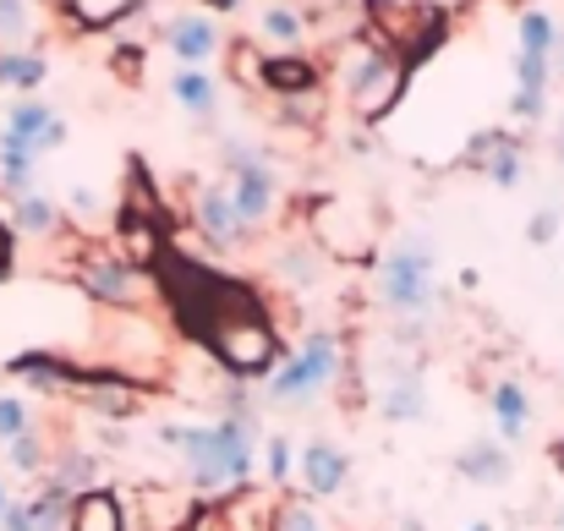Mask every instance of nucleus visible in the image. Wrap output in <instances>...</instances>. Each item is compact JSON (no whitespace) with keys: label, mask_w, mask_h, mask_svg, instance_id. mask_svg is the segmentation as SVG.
I'll use <instances>...</instances> for the list:
<instances>
[{"label":"nucleus","mask_w":564,"mask_h":531,"mask_svg":"<svg viewBox=\"0 0 564 531\" xmlns=\"http://www.w3.org/2000/svg\"><path fill=\"white\" fill-rule=\"evenodd\" d=\"M44 77H50V61H44V55H33V50H6V55H0V88L33 94Z\"/></svg>","instance_id":"nucleus-24"},{"label":"nucleus","mask_w":564,"mask_h":531,"mask_svg":"<svg viewBox=\"0 0 564 531\" xmlns=\"http://www.w3.org/2000/svg\"><path fill=\"white\" fill-rule=\"evenodd\" d=\"M340 55H346V94H351L357 116L362 121H383L405 99V83H411L416 66L394 44H362V39H351Z\"/></svg>","instance_id":"nucleus-5"},{"label":"nucleus","mask_w":564,"mask_h":531,"mask_svg":"<svg viewBox=\"0 0 564 531\" xmlns=\"http://www.w3.org/2000/svg\"><path fill=\"white\" fill-rule=\"evenodd\" d=\"M554 154L564 160V121H560V138H554Z\"/></svg>","instance_id":"nucleus-42"},{"label":"nucleus","mask_w":564,"mask_h":531,"mask_svg":"<svg viewBox=\"0 0 564 531\" xmlns=\"http://www.w3.org/2000/svg\"><path fill=\"white\" fill-rule=\"evenodd\" d=\"M165 50L176 55V66H208L225 50V33L208 11H182L165 22Z\"/></svg>","instance_id":"nucleus-14"},{"label":"nucleus","mask_w":564,"mask_h":531,"mask_svg":"<svg viewBox=\"0 0 564 531\" xmlns=\"http://www.w3.org/2000/svg\"><path fill=\"white\" fill-rule=\"evenodd\" d=\"M258 33H263L269 44H285V50H296V44L307 39V11H296V6L274 0V6H263V11H258Z\"/></svg>","instance_id":"nucleus-23"},{"label":"nucleus","mask_w":564,"mask_h":531,"mask_svg":"<svg viewBox=\"0 0 564 531\" xmlns=\"http://www.w3.org/2000/svg\"><path fill=\"white\" fill-rule=\"evenodd\" d=\"M554 22H549V11H521V22H516V50H532V55H549L554 50Z\"/></svg>","instance_id":"nucleus-29"},{"label":"nucleus","mask_w":564,"mask_h":531,"mask_svg":"<svg viewBox=\"0 0 564 531\" xmlns=\"http://www.w3.org/2000/svg\"><path fill=\"white\" fill-rule=\"evenodd\" d=\"M121 510H127V531H187L203 516V505L187 488H160V483L121 494Z\"/></svg>","instance_id":"nucleus-9"},{"label":"nucleus","mask_w":564,"mask_h":531,"mask_svg":"<svg viewBox=\"0 0 564 531\" xmlns=\"http://www.w3.org/2000/svg\"><path fill=\"white\" fill-rule=\"evenodd\" d=\"M368 6H373V11H383V6H394V0H368Z\"/></svg>","instance_id":"nucleus-45"},{"label":"nucleus","mask_w":564,"mask_h":531,"mask_svg":"<svg viewBox=\"0 0 564 531\" xmlns=\"http://www.w3.org/2000/svg\"><path fill=\"white\" fill-rule=\"evenodd\" d=\"M22 433H33V405L17 400V394H0V438L11 444V438H22Z\"/></svg>","instance_id":"nucleus-32"},{"label":"nucleus","mask_w":564,"mask_h":531,"mask_svg":"<svg viewBox=\"0 0 564 531\" xmlns=\"http://www.w3.org/2000/svg\"><path fill=\"white\" fill-rule=\"evenodd\" d=\"M72 280H77L94 302L121 307V313H149V307L160 302L154 269H138V263H127L121 252H88V258H77V263H72Z\"/></svg>","instance_id":"nucleus-7"},{"label":"nucleus","mask_w":564,"mask_h":531,"mask_svg":"<svg viewBox=\"0 0 564 531\" xmlns=\"http://www.w3.org/2000/svg\"><path fill=\"white\" fill-rule=\"evenodd\" d=\"M6 510H11V499H6V488H0V516H6Z\"/></svg>","instance_id":"nucleus-43"},{"label":"nucleus","mask_w":564,"mask_h":531,"mask_svg":"<svg viewBox=\"0 0 564 531\" xmlns=\"http://www.w3.org/2000/svg\"><path fill=\"white\" fill-rule=\"evenodd\" d=\"M55 225H61V208H55L50 197H39V192L17 197V208H11V230H22V236H55Z\"/></svg>","instance_id":"nucleus-25"},{"label":"nucleus","mask_w":564,"mask_h":531,"mask_svg":"<svg viewBox=\"0 0 564 531\" xmlns=\"http://www.w3.org/2000/svg\"><path fill=\"white\" fill-rule=\"evenodd\" d=\"M28 527L33 531H66L72 527V499L61 494V488H39L33 499H28Z\"/></svg>","instance_id":"nucleus-26"},{"label":"nucleus","mask_w":564,"mask_h":531,"mask_svg":"<svg viewBox=\"0 0 564 531\" xmlns=\"http://www.w3.org/2000/svg\"><path fill=\"white\" fill-rule=\"evenodd\" d=\"M554 531H564V505H560V521H554Z\"/></svg>","instance_id":"nucleus-46"},{"label":"nucleus","mask_w":564,"mask_h":531,"mask_svg":"<svg viewBox=\"0 0 564 531\" xmlns=\"http://www.w3.org/2000/svg\"><path fill=\"white\" fill-rule=\"evenodd\" d=\"M252 77L274 94V99H318V88H324V66H318V55H296V50H285V55H258V66H252Z\"/></svg>","instance_id":"nucleus-11"},{"label":"nucleus","mask_w":564,"mask_h":531,"mask_svg":"<svg viewBox=\"0 0 564 531\" xmlns=\"http://www.w3.org/2000/svg\"><path fill=\"white\" fill-rule=\"evenodd\" d=\"M466 531H494V527H488V521H471V527H466Z\"/></svg>","instance_id":"nucleus-44"},{"label":"nucleus","mask_w":564,"mask_h":531,"mask_svg":"<svg viewBox=\"0 0 564 531\" xmlns=\"http://www.w3.org/2000/svg\"><path fill=\"white\" fill-rule=\"evenodd\" d=\"M488 405H494V427H499V444H505V449L521 444V438L532 433L538 405H532V389H527L516 372H505V378L488 389Z\"/></svg>","instance_id":"nucleus-15"},{"label":"nucleus","mask_w":564,"mask_h":531,"mask_svg":"<svg viewBox=\"0 0 564 531\" xmlns=\"http://www.w3.org/2000/svg\"><path fill=\"white\" fill-rule=\"evenodd\" d=\"M549 72L564 77V33H554V50H549Z\"/></svg>","instance_id":"nucleus-38"},{"label":"nucleus","mask_w":564,"mask_h":531,"mask_svg":"<svg viewBox=\"0 0 564 531\" xmlns=\"http://www.w3.org/2000/svg\"><path fill=\"white\" fill-rule=\"evenodd\" d=\"M203 11L214 17V11H241V0H203Z\"/></svg>","instance_id":"nucleus-39"},{"label":"nucleus","mask_w":564,"mask_h":531,"mask_svg":"<svg viewBox=\"0 0 564 531\" xmlns=\"http://www.w3.org/2000/svg\"><path fill=\"white\" fill-rule=\"evenodd\" d=\"M466 165L482 171L494 186H521V171H527V160H521V138L505 132V127H488V132H477V138L466 143Z\"/></svg>","instance_id":"nucleus-13"},{"label":"nucleus","mask_w":564,"mask_h":531,"mask_svg":"<svg viewBox=\"0 0 564 531\" xmlns=\"http://www.w3.org/2000/svg\"><path fill=\"white\" fill-rule=\"evenodd\" d=\"M6 460H11L22 477H39V472L50 466V455H44V438H39V433H22V438H11V444H6Z\"/></svg>","instance_id":"nucleus-31"},{"label":"nucleus","mask_w":564,"mask_h":531,"mask_svg":"<svg viewBox=\"0 0 564 531\" xmlns=\"http://www.w3.org/2000/svg\"><path fill=\"white\" fill-rule=\"evenodd\" d=\"M274 510H280V494L274 488H236L225 505H219V531H274Z\"/></svg>","instance_id":"nucleus-17"},{"label":"nucleus","mask_w":564,"mask_h":531,"mask_svg":"<svg viewBox=\"0 0 564 531\" xmlns=\"http://www.w3.org/2000/svg\"><path fill=\"white\" fill-rule=\"evenodd\" d=\"M258 460H263L269 488H274V494H285V488H291V472H296V444H291L285 433H269V438H263V449H258Z\"/></svg>","instance_id":"nucleus-27"},{"label":"nucleus","mask_w":564,"mask_h":531,"mask_svg":"<svg viewBox=\"0 0 564 531\" xmlns=\"http://www.w3.org/2000/svg\"><path fill=\"white\" fill-rule=\"evenodd\" d=\"M378 416H383V422H400V427L427 416V383H422V372H416L411 361L383 378V389H378Z\"/></svg>","instance_id":"nucleus-16"},{"label":"nucleus","mask_w":564,"mask_h":531,"mask_svg":"<svg viewBox=\"0 0 564 531\" xmlns=\"http://www.w3.org/2000/svg\"><path fill=\"white\" fill-rule=\"evenodd\" d=\"M346 361H351V351H346L340 335L313 329V335L302 340V351L285 356V361L274 367V378H269V405H280V411H302V405H313L324 389L340 383Z\"/></svg>","instance_id":"nucleus-4"},{"label":"nucleus","mask_w":564,"mask_h":531,"mask_svg":"<svg viewBox=\"0 0 564 531\" xmlns=\"http://www.w3.org/2000/svg\"><path fill=\"white\" fill-rule=\"evenodd\" d=\"M296 472H302L307 499H340L346 483H351V455H346L335 438H313V444H302Z\"/></svg>","instance_id":"nucleus-12"},{"label":"nucleus","mask_w":564,"mask_h":531,"mask_svg":"<svg viewBox=\"0 0 564 531\" xmlns=\"http://www.w3.org/2000/svg\"><path fill=\"white\" fill-rule=\"evenodd\" d=\"M455 477H466L477 488H505L510 483V449L499 438H477L455 455Z\"/></svg>","instance_id":"nucleus-18"},{"label":"nucleus","mask_w":564,"mask_h":531,"mask_svg":"<svg viewBox=\"0 0 564 531\" xmlns=\"http://www.w3.org/2000/svg\"><path fill=\"white\" fill-rule=\"evenodd\" d=\"M160 449H171L187 472V488L197 505H225L236 488L252 483L258 472V449H263V427L252 405H230L219 411V422H160Z\"/></svg>","instance_id":"nucleus-1"},{"label":"nucleus","mask_w":564,"mask_h":531,"mask_svg":"<svg viewBox=\"0 0 564 531\" xmlns=\"http://www.w3.org/2000/svg\"><path fill=\"white\" fill-rule=\"evenodd\" d=\"M0 531H33L28 527V505H11V510L0 516Z\"/></svg>","instance_id":"nucleus-36"},{"label":"nucleus","mask_w":564,"mask_h":531,"mask_svg":"<svg viewBox=\"0 0 564 531\" xmlns=\"http://www.w3.org/2000/svg\"><path fill=\"white\" fill-rule=\"evenodd\" d=\"M510 116H516V121H543V116H549V94H521V88H516Z\"/></svg>","instance_id":"nucleus-35"},{"label":"nucleus","mask_w":564,"mask_h":531,"mask_svg":"<svg viewBox=\"0 0 564 531\" xmlns=\"http://www.w3.org/2000/svg\"><path fill=\"white\" fill-rule=\"evenodd\" d=\"M378 302L400 318H427L444 313V291H438V269H433V247L422 236H400L383 258H378Z\"/></svg>","instance_id":"nucleus-3"},{"label":"nucleus","mask_w":564,"mask_h":531,"mask_svg":"<svg viewBox=\"0 0 564 531\" xmlns=\"http://www.w3.org/2000/svg\"><path fill=\"white\" fill-rule=\"evenodd\" d=\"M154 280H160V302L171 307L176 329H182L187 340H197V346H208V340H214L219 329H230V324L269 318L263 296H258L247 280H236V274H225V269H208V263H197V258L176 252V247L160 252Z\"/></svg>","instance_id":"nucleus-2"},{"label":"nucleus","mask_w":564,"mask_h":531,"mask_svg":"<svg viewBox=\"0 0 564 531\" xmlns=\"http://www.w3.org/2000/svg\"><path fill=\"white\" fill-rule=\"evenodd\" d=\"M554 466H560V472H564V438H560V444H554Z\"/></svg>","instance_id":"nucleus-40"},{"label":"nucleus","mask_w":564,"mask_h":531,"mask_svg":"<svg viewBox=\"0 0 564 531\" xmlns=\"http://www.w3.org/2000/svg\"><path fill=\"white\" fill-rule=\"evenodd\" d=\"M33 17H28V0H0V39H28Z\"/></svg>","instance_id":"nucleus-33"},{"label":"nucleus","mask_w":564,"mask_h":531,"mask_svg":"<svg viewBox=\"0 0 564 531\" xmlns=\"http://www.w3.org/2000/svg\"><path fill=\"white\" fill-rule=\"evenodd\" d=\"M313 269H318V252H313V247H285L280 263H274V274H280L285 285H313V280H318Z\"/></svg>","instance_id":"nucleus-30"},{"label":"nucleus","mask_w":564,"mask_h":531,"mask_svg":"<svg viewBox=\"0 0 564 531\" xmlns=\"http://www.w3.org/2000/svg\"><path fill=\"white\" fill-rule=\"evenodd\" d=\"M203 351L214 356L236 383H269L274 378V367L285 361V346H280V329L269 324V318H247V324H230V329H219Z\"/></svg>","instance_id":"nucleus-8"},{"label":"nucleus","mask_w":564,"mask_h":531,"mask_svg":"<svg viewBox=\"0 0 564 531\" xmlns=\"http://www.w3.org/2000/svg\"><path fill=\"white\" fill-rule=\"evenodd\" d=\"M192 230L203 236V247L208 252H236L252 230L236 219V208H230V192L219 186V181H203L197 192H192Z\"/></svg>","instance_id":"nucleus-10"},{"label":"nucleus","mask_w":564,"mask_h":531,"mask_svg":"<svg viewBox=\"0 0 564 531\" xmlns=\"http://www.w3.org/2000/svg\"><path fill=\"white\" fill-rule=\"evenodd\" d=\"M187 531H219V527H208V521H203V516H197V521H192Z\"/></svg>","instance_id":"nucleus-41"},{"label":"nucleus","mask_w":564,"mask_h":531,"mask_svg":"<svg viewBox=\"0 0 564 531\" xmlns=\"http://www.w3.org/2000/svg\"><path fill=\"white\" fill-rule=\"evenodd\" d=\"M66 531H127V510L116 488H94L83 499H72V527Z\"/></svg>","instance_id":"nucleus-21"},{"label":"nucleus","mask_w":564,"mask_h":531,"mask_svg":"<svg viewBox=\"0 0 564 531\" xmlns=\"http://www.w3.org/2000/svg\"><path fill=\"white\" fill-rule=\"evenodd\" d=\"M219 160H225V171H230V208H236V219L252 230V225H269L274 219V208H280V176H274V160L263 154V149H252V143H241V138H225L219 143Z\"/></svg>","instance_id":"nucleus-6"},{"label":"nucleus","mask_w":564,"mask_h":531,"mask_svg":"<svg viewBox=\"0 0 564 531\" xmlns=\"http://www.w3.org/2000/svg\"><path fill=\"white\" fill-rule=\"evenodd\" d=\"M72 208H77V214H94V208H99V197H94L88 186H72Z\"/></svg>","instance_id":"nucleus-37"},{"label":"nucleus","mask_w":564,"mask_h":531,"mask_svg":"<svg viewBox=\"0 0 564 531\" xmlns=\"http://www.w3.org/2000/svg\"><path fill=\"white\" fill-rule=\"evenodd\" d=\"M44 472H50V488H61L66 499H83V494L99 488V455L94 449H61Z\"/></svg>","instance_id":"nucleus-20"},{"label":"nucleus","mask_w":564,"mask_h":531,"mask_svg":"<svg viewBox=\"0 0 564 531\" xmlns=\"http://www.w3.org/2000/svg\"><path fill=\"white\" fill-rule=\"evenodd\" d=\"M61 121H66V116H61L50 99H17V105L6 110V132H11V138H22V143H33V149H39V143H44V132H50V127H61Z\"/></svg>","instance_id":"nucleus-22"},{"label":"nucleus","mask_w":564,"mask_h":531,"mask_svg":"<svg viewBox=\"0 0 564 531\" xmlns=\"http://www.w3.org/2000/svg\"><path fill=\"white\" fill-rule=\"evenodd\" d=\"M171 99H176L187 116L208 121V116L219 110V83H214L208 66H176V72H171Z\"/></svg>","instance_id":"nucleus-19"},{"label":"nucleus","mask_w":564,"mask_h":531,"mask_svg":"<svg viewBox=\"0 0 564 531\" xmlns=\"http://www.w3.org/2000/svg\"><path fill=\"white\" fill-rule=\"evenodd\" d=\"M554 236H560V208L543 203V208L532 214V225H527V241H532V247H549Z\"/></svg>","instance_id":"nucleus-34"},{"label":"nucleus","mask_w":564,"mask_h":531,"mask_svg":"<svg viewBox=\"0 0 564 531\" xmlns=\"http://www.w3.org/2000/svg\"><path fill=\"white\" fill-rule=\"evenodd\" d=\"M274 531H329V521L318 516V505H313V499H291V494H280Z\"/></svg>","instance_id":"nucleus-28"}]
</instances>
